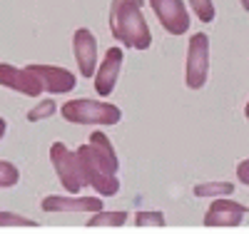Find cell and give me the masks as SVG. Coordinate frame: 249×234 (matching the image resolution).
Masks as SVG:
<instances>
[{
    "label": "cell",
    "instance_id": "12",
    "mask_svg": "<svg viewBox=\"0 0 249 234\" xmlns=\"http://www.w3.org/2000/svg\"><path fill=\"white\" fill-rule=\"evenodd\" d=\"M43 212H97L102 209V199L100 197H60V195H48L43 199Z\"/></svg>",
    "mask_w": 249,
    "mask_h": 234
},
{
    "label": "cell",
    "instance_id": "17",
    "mask_svg": "<svg viewBox=\"0 0 249 234\" xmlns=\"http://www.w3.org/2000/svg\"><path fill=\"white\" fill-rule=\"evenodd\" d=\"M20 182V172L18 167L8 160H0V189H8V187H15Z\"/></svg>",
    "mask_w": 249,
    "mask_h": 234
},
{
    "label": "cell",
    "instance_id": "22",
    "mask_svg": "<svg viewBox=\"0 0 249 234\" xmlns=\"http://www.w3.org/2000/svg\"><path fill=\"white\" fill-rule=\"evenodd\" d=\"M5 130H8V122H5V117H0V142L5 137Z\"/></svg>",
    "mask_w": 249,
    "mask_h": 234
},
{
    "label": "cell",
    "instance_id": "6",
    "mask_svg": "<svg viewBox=\"0 0 249 234\" xmlns=\"http://www.w3.org/2000/svg\"><path fill=\"white\" fill-rule=\"evenodd\" d=\"M28 70L40 80L43 90L50 95H68L75 90V72L65 70V68H57V65H40V62H30Z\"/></svg>",
    "mask_w": 249,
    "mask_h": 234
},
{
    "label": "cell",
    "instance_id": "9",
    "mask_svg": "<svg viewBox=\"0 0 249 234\" xmlns=\"http://www.w3.org/2000/svg\"><path fill=\"white\" fill-rule=\"evenodd\" d=\"M72 53H75V62L82 77L92 80L95 70H97V37L92 30L80 28L72 35Z\"/></svg>",
    "mask_w": 249,
    "mask_h": 234
},
{
    "label": "cell",
    "instance_id": "20",
    "mask_svg": "<svg viewBox=\"0 0 249 234\" xmlns=\"http://www.w3.org/2000/svg\"><path fill=\"white\" fill-rule=\"evenodd\" d=\"M0 227H37V222L23 215H13V212H0Z\"/></svg>",
    "mask_w": 249,
    "mask_h": 234
},
{
    "label": "cell",
    "instance_id": "14",
    "mask_svg": "<svg viewBox=\"0 0 249 234\" xmlns=\"http://www.w3.org/2000/svg\"><path fill=\"white\" fill-rule=\"evenodd\" d=\"M127 219H130L127 212H105V209H97V212H92V217L85 224L88 227H122Z\"/></svg>",
    "mask_w": 249,
    "mask_h": 234
},
{
    "label": "cell",
    "instance_id": "2",
    "mask_svg": "<svg viewBox=\"0 0 249 234\" xmlns=\"http://www.w3.org/2000/svg\"><path fill=\"white\" fill-rule=\"evenodd\" d=\"M60 115L65 117V122L72 125H100V127H107V125H117L122 120V110L112 102H97L90 97H77L70 100L60 108Z\"/></svg>",
    "mask_w": 249,
    "mask_h": 234
},
{
    "label": "cell",
    "instance_id": "4",
    "mask_svg": "<svg viewBox=\"0 0 249 234\" xmlns=\"http://www.w3.org/2000/svg\"><path fill=\"white\" fill-rule=\"evenodd\" d=\"M210 77V35L195 33L187 45V65H184V82L190 90H202Z\"/></svg>",
    "mask_w": 249,
    "mask_h": 234
},
{
    "label": "cell",
    "instance_id": "16",
    "mask_svg": "<svg viewBox=\"0 0 249 234\" xmlns=\"http://www.w3.org/2000/svg\"><path fill=\"white\" fill-rule=\"evenodd\" d=\"M55 110H57V105H55V100H40L35 108L28 112V122H43V120H48V117H53L55 115Z\"/></svg>",
    "mask_w": 249,
    "mask_h": 234
},
{
    "label": "cell",
    "instance_id": "1",
    "mask_svg": "<svg viewBox=\"0 0 249 234\" xmlns=\"http://www.w3.org/2000/svg\"><path fill=\"white\" fill-rule=\"evenodd\" d=\"M144 0H112L110 5V33L115 42L132 50H147L152 45L150 25L142 15Z\"/></svg>",
    "mask_w": 249,
    "mask_h": 234
},
{
    "label": "cell",
    "instance_id": "5",
    "mask_svg": "<svg viewBox=\"0 0 249 234\" xmlns=\"http://www.w3.org/2000/svg\"><path fill=\"white\" fill-rule=\"evenodd\" d=\"M50 162H53V169H55L60 184L70 195H80V189L85 187V177H82L77 152H72L65 142H53L50 144Z\"/></svg>",
    "mask_w": 249,
    "mask_h": 234
},
{
    "label": "cell",
    "instance_id": "18",
    "mask_svg": "<svg viewBox=\"0 0 249 234\" xmlns=\"http://www.w3.org/2000/svg\"><path fill=\"white\" fill-rule=\"evenodd\" d=\"M190 5L202 23H212L214 20V3L212 0H190Z\"/></svg>",
    "mask_w": 249,
    "mask_h": 234
},
{
    "label": "cell",
    "instance_id": "15",
    "mask_svg": "<svg viewBox=\"0 0 249 234\" xmlns=\"http://www.w3.org/2000/svg\"><path fill=\"white\" fill-rule=\"evenodd\" d=\"M234 195V184L232 182H202L195 187V197H230Z\"/></svg>",
    "mask_w": 249,
    "mask_h": 234
},
{
    "label": "cell",
    "instance_id": "13",
    "mask_svg": "<svg viewBox=\"0 0 249 234\" xmlns=\"http://www.w3.org/2000/svg\"><path fill=\"white\" fill-rule=\"evenodd\" d=\"M90 147L95 150V155L107 164V169L110 172H115L117 175V169H120V160H117V152H115V147H112V142H110V137L102 132V130H95L92 135H90Z\"/></svg>",
    "mask_w": 249,
    "mask_h": 234
},
{
    "label": "cell",
    "instance_id": "7",
    "mask_svg": "<svg viewBox=\"0 0 249 234\" xmlns=\"http://www.w3.org/2000/svg\"><path fill=\"white\" fill-rule=\"evenodd\" d=\"M122 62H124V53H122V48H110L107 53H105V60L97 65V70H95V75H92V85H95V92L100 95V97H110L112 92H115V85H117V80H120V70H122Z\"/></svg>",
    "mask_w": 249,
    "mask_h": 234
},
{
    "label": "cell",
    "instance_id": "10",
    "mask_svg": "<svg viewBox=\"0 0 249 234\" xmlns=\"http://www.w3.org/2000/svg\"><path fill=\"white\" fill-rule=\"evenodd\" d=\"M249 212V207L230 199V197H214V202L210 204L204 215V227H239L244 215Z\"/></svg>",
    "mask_w": 249,
    "mask_h": 234
},
{
    "label": "cell",
    "instance_id": "19",
    "mask_svg": "<svg viewBox=\"0 0 249 234\" xmlns=\"http://www.w3.org/2000/svg\"><path fill=\"white\" fill-rule=\"evenodd\" d=\"M135 224L137 227H164V215L162 212H137L135 215Z\"/></svg>",
    "mask_w": 249,
    "mask_h": 234
},
{
    "label": "cell",
    "instance_id": "3",
    "mask_svg": "<svg viewBox=\"0 0 249 234\" xmlns=\"http://www.w3.org/2000/svg\"><path fill=\"white\" fill-rule=\"evenodd\" d=\"M75 152H77V160H80V169H82V177H85V184H90L100 197H115L120 192V180H117L115 172L107 169V164L95 155L90 142L80 144Z\"/></svg>",
    "mask_w": 249,
    "mask_h": 234
},
{
    "label": "cell",
    "instance_id": "23",
    "mask_svg": "<svg viewBox=\"0 0 249 234\" xmlns=\"http://www.w3.org/2000/svg\"><path fill=\"white\" fill-rule=\"evenodd\" d=\"M239 3H242V8H244V10L249 13V0H239Z\"/></svg>",
    "mask_w": 249,
    "mask_h": 234
},
{
    "label": "cell",
    "instance_id": "11",
    "mask_svg": "<svg viewBox=\"0 0 249 234\" xmlns=\"http://www.w3.org/2000/svg\"><path fill=\"white\" fill-rule=\"evenodd\" d=\"M0 85L8 90L20 92V95H28V97H37L43 92L40 80L28 68H15L10 62H0Z\"/></svg>",
    "mask_w": 249,
    "mask_h": 234
},
{
    "label": "cell",
    "instance_id": "21",
    "mask_svg": "<svg viewBox=\"0 0 249 234\" xmlns=\"http://www.w3.org/2000/svg\"><path fill=\"white\" fill-rule=\"evenodd\" d=\"M237 180L249 187V160H242V162L237 164Z\"/></svg>",
    "mask_w": 249,
    "mask_h": 234
},
{
    "label": "cell",
    "instance_id": "24",
    "mask_svg": "<svg viewBox=\"0 0 249 234\" xmlns=\"http://www.w3.org/2000/svg\"><path fill=\"white\" fill-rule=\"evenodd\" d=\"M244 117L249 120V102H247V108H244Z\"/></svg>",
    "mask_w": 249,
    "mask_h": 234
},
{
    "label": "cell",
    "instance_id": "8",
    "mask_svg": "<svg viewBox=\"0 0 249 234\" xmlns=\"http://www.w3.org/2000/svg\"><path fill=\"white\" fill-rule=\"evenodd\" d=\"M152 5L157 20L170 35H184L190 30V13L182 0H147Z\"/></svg>",
    "mask_w": 249,
    "mask_h": 234
}]
</instances>
